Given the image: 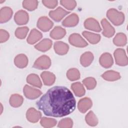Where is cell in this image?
<instances>
[{
	"label": "cell",
	"mask_w": 128,
	"mask_h": 128,
	"mask_svg": "<svg viewBox=\"0 0 128 128\" xmlns=\"http://www.w3.org/2000/svg\"><path fill=\"white\" fill-rule=\"evenodd\" d=\"M36 104L47 116L62 117L75 110L76 102L70 90L62 86H56L49 89Z\"/></svg>",
	"instance_id": "obj_1"
},
{
	"label": "cell",
	"mask_w": 128,
	"mask_h": 128,
	"mask_svg": "<svg viewBox=\"0 0 128 128\" xmlns=\"http://www.w3.org/2000/svg\"><path fill=\"white\" fill-rule=\"evenodd\" d=\"M106 16L108 20L115 26L121 25L124 20V15L116 9L110 8L106 12Z\"/></svg>",
	"instance_id": "obj_2"
},
{
	"label": "cell",
	"mask_w": 128,
	"mask_h": 128,
	"mask_svg": "<svg viewBox=\"0 0 128 128\" xmlns=\"http://www.w3.org/2000/svg\"><path fill=\"white\" fill-rule=\"evenodd\" d=\"M114 56L116 64L120 66L128 65V58L125 50L122 48H118L114 52Z\"/></svg>",
	"instance_id": "obj_3"
},
{
	"label": "cell",
	"mask_w": 128,
	"mask_h": 128,
	"mask_svg": "<svg viewBox=\"0 0 128 128\" xmlns=\"http://www.w3.org/2000/svg\"><path fill=\"white\" fill-rule=\"evenodd\" d=\"M51 65L50 58L46 55L42 56L39 57L34 62V68L39 70H44L50 68Z\"/></svg>",
	"instance_id": "obj_4"
},
{
	"label": "cell",
	"mask_w": 128,
	"mask_h": 128,
	"mask_svg": "<svg viewBox=\"0 0 128 128\" xmlns=\"http://www.w3.org/2000/svg\"><path fill=\"white\" fill-rule=\"evenodd\" d=\"M68 40L71 44L76 47L84 48L88 45V42L78 34H70Z\"/></svg>",
	"instance_id": "obj_5"
},
{
	"label": "cell",
	"mask_w": 128,
	"mask_h": 128,
	"mask_svg": "<svg viewBox=\"0 0 128 128\" xmlns=\"http://www.w3.org/2000/svg\"><path fill=\"white\" fill-rule=\"evenodd\" d=\"M23 92L24 96L31 100L37 98L42 94V92L40 90L33 88L28 85H26L24 86Z\"/></svg>",
	"instance_id": "obj_6"
},
{
	"label": "cell",
	"mask_w": 128,
	"mask_h": 128,
	"mask_svg": "<svg viewBox=\"0 0 128 128\" xmlns=\"http://www.w3.org/2000/svg\"><path fill=\"white\" fill-rule=\"evenodd\" d=\"M54 23L46 16H42L37 22L38 28L44 32L48 31L52 27Z\"/></svg>",
	"instance_id": "obj_7"
},
{
	"label": "cell",
	"mask_w": 128,
	"mask_h": 128,
	"mask_svg": "<svg viewBox=\"0 0 128 128\" xmlns=\"http://www.w3.org/2000/svg\"><path fill=\"white\" fill-rule=\"evenodd\" d=\"M70 12H68L61 7H58L54 10H51L49 12L50 16L56 22H60L66 14H70Z\"/></svg>",
	"instance_id": "obj_8"
},
{
	"label": "cell",
	"mask_w": 128,
	"mask_h": 128,
	"mask_svg": "<svg viewBox=\"0 0 128 128\" xmlns=\"http://www.w3.org/2000/svg\"><path fill=\"white\" fill-rule=\"evenodd\" d=\"M28 13L24 10L18 11L14 16L15 22L18 25H23L27 24L28 22Z\"/></svg>",
	"instance_id": "obj_9"
},
{
	"label": "cell",
	"mask_w": 128,
	"mask_h": 128,
	"mask_svg": "<svg viewBox=\"0 0 128 128\" xmlns=\"http://www.w3.org/2000/svg\"><path fill=\"white\" fill-rule=\"evenodd\" d=\"M84 26L86 29L96 32H100L102 30L98 22L96 19L92 18L86 20L84 22Z\"/></svg>",
	"instance_id": "obj_10"
},
{
	"label": "cell",
	"mask_w": 128,
	"mask_h": 128,
	"mask_svg": "<svg viewBox=\"0 0 128 128\" xmlns=\"http://www.w3.org/2000/svg\"><path fill=\"white\" fill-rule=\"evenodd\" d=\"M101 24L104 29L102 34L104 36L110 38L114 35L115 33L114 28L106 18H103L102 20Z\"/></svg>",
	"instance_id": "obj_11"
},
{
	"label": "cell",
	"mask_w": 128,
	"mask_h": 128,
	"mask_svg": "<svg viewBox=\"0 0 128 128\" xmlns=\"http://www.w3.org/2000/svg\"><path fill=\"white\" fill-rule=\"evenodd\" d=\"M42 114L34 108H30L26 112V118L31 122H36L40 118Z\"/></svg>",
	"instance_id": "obj_12"
},
{
	"label": "cell",
	"mask_w": 128,
	"mask_h": 128,
	"mask_svg": "<svg viewBox=\"0 0 128 128\" xmlns=\"http://www.w3.org/2000/svg\"><path fill=\"white\" fill-rule=\"evenodd\" d=\"M92 106V102L89 98H84L80 99L78 104V110L82 113H85Z\"/></svg>",
	"instance_id": "obj_13"
},
{
	"label": "cell",
	"mask_w": 128,
	"mask_h": 128,
	"mask_svg": "<svg viewBox=\"0 0 128 128\" xmlns=\"http://www.w3.org/2000/svg\"><path fill=\"white\" fill-rule=\"evenodd\" d=\"M100 64L104 68H109L112 66L114 60L112 55L108 52L102 54L99 60Z\"/></svg>",
	"instance_id": "obj_14"
},
{
	"label": "cell",
	"mask_w": 128,
	"mask_h": 128,
	"mask_svg": "<svg viewBox=\"0 0 128 128\" xmlns=\"http://www.w3.org/2000/svg\"><path fill=\"white\" fill-rule=\"evenodd\" d=\"M13 12L10 7L4 6L0 10V23L6 22L12 18Z\"/></svg>",
	"instance_id": "obj_15"
},
{
	"label": "cell",
	"mask_w": 128,
	"mask_h": 128,
	"mask_svg": "<svg viewBox=\"0 0 128 128\" xmlns=\"http://www.w3.org/2000/svg\"><path fill=\"white\" fill-rule=\"evenodd\" d=\"M79 18L76 14H72L66 17L62 22V25L66 27H72L76 26L78 22Z\"/></svg>",
	"instance_id": "obj_16"
},
{
	"label": "cell",
	"mask_w": 128,
	"mask_h": 128,
	"mask_svg": "<svg viewBox=\"0 0 128 128\" xmlns=\"http://www.w3.org/2000/svg\"><path fill=\"white\" fill-rule=\"evenodd\" d=\"M54 48L56 53L59 55L66 54L68 52L69 50V46L68 44L61 41L55 42L54 44Z\"/></svg>",
	"instance_id": "obj_17"
},
{
	"label": "cell",
	"mask_w": 128,
	"mask_h": 128,
	"mask_svg": "<svg viewBox=\"0 0 128 128\" xmlns=\"http://www.w3.org/2000/svg\"><path fill=\"white\" fill-rule=\"evenodd\" d=\"M42 37V34L36 28L32 29L30 32L27 38V42L30 44L38 42Z\"/></svg>",
	"instance_id": "obj_18"
},
{
	"label": "cell",
	"mask_w": 128,
	"mask_h": 128,
	"mask_svg": "<svg viewBox=\"0 0 128 128\" xmlns=\"http://www.w3.org/2000/svg\"><path fill=\"white\" fill-rule=\"evenodd\" d=\"M41 78L43 80L44 84L46 86H51L55 82V75L50 72L44 71L41 74Z\"/></svg>",
	"instance_id": "obj_19"
},
{
	"label": "cell",
	"mask_w": 128,
	"mask_h": 128,
	"mask_svg": "<svg viewBox=\"0 0 128 128\" xmlns=\"http://www.w3.org/2000/svg\"><path fill=\"white\" fill-rule=\"evenodd\" d=\"M66 34V30L64 28L59 26H56L50 32V35L53 39L59 40L64 38Z\"/></svg>",
	"instance_id": "obj_20"
},
{
	"label": "cell",
	"mask_w": 128,
	"mask_h": 128,
	"mask_svg": "<svg viewBox=\"0 0 128 128\" xmlns=\"http://www.w3.org/2000/svg\"><path fill=\"white\" fill-rule=\"evenodd\" d=\"M14 62L18 68H22L27 66L28 64V58L24 54H19L15 57Z\"/></svg>",
	"instance_id": "obj_21"
},
{
	"label": "cell",
	"mask_w": 128,
	"mask_h": 128,
	"mask_svg": "<svg viewBox=\"0 0 128 128\" xmlns=\"http://www.w3.org/2000/svg\"><path fill=\"white\" fill-rule=\"evenodd\" d=\"M52 41L48 38H44L34 46V48L39 51L45 52L50 49L52 46Z\"/></svg>",
	"instance_id": "obj_22"
},
{
	"label": "cell",
	"mask_w": 128,
	"mask_h": 128,
	"mask_svg": "<svg viewBox=\"0 0 128 128\" xmlns=\"http://www.w3.org/2000/svg\"><path fill=\"white\" fill-rule=\"evenodd\" d=\"M94 60V55L90 52H86L80 56V62L81 64L86 67L89 66Z\"/></svg>",
	"instance_id": "obj_23"
},
{
	"label": "cell",
	"mask_w": 128,
	"mask_h": 128,
	"mask_svg": "<svg viewBox=\"0 0 128 128\" xmlns=\"http://www.w3.org/2000/svg\"><path fill=\"white\" fill-rule=\"evenodd\" d=\"M82 34L90 44H96L100 40V36L98 34L84 31L82 32Z\"/></svg>",
	"instance_id": "obj_24"
},
{
	"label": "cell",
	"mask_w": 128,
	"mask_h": 128,
	"mask_svg": "<svg viewBox=\"0 0 128 128\" xmlns=\"http://www.w3.org/2000/svg\"><path fill=\"white\" fill-rule=\"evenodd\" d=\"M102 77L106 80L115 81L120 78V75L117 72L110 70L104 72L102 75Z\"/></svg>",
	"instance_id": "obj_25"
},
{
	"label": "cell",
	"mask_w": 128,
	"mask_h": 128,
	"mask_svg": "<svg viewBox=\"0 0 128 128\" xmlns=\"http://www.w3.org/2000/svg\"><path fill=\"white\" fill-rule=\"evenodd\" d=\"M26 82L28 83L39 88L42 86V83L39 76L34 74H29L26 78Z\"/></svg>",
	"instance_id": "obj_26"
},
{
	"label": "cell",
	"mask_w": 128,
	"mask_h": 128,
	"mask_svg": "<svg viewBox=\"0 0 128 128\" xmlns=\"http://www.w3.org/2000/svg\"><path fill=\"white\" fill-rule=\"evenodd\" d=\"M71 88L77 96H82L85 94V89L83 85L80 82H76L72 84Z\"/></svg>",
	"instance_id": "obj_27"
},
{
	"label": "cell",
	"mask_w": 128,
	"mask_h": 128,
	"mask_svg": "<svg viewBox=\"0 0 128 128\" xmlns=\"http://www.w3.org/2000/svg\"><path fill=\"white\" fill-rule=\"evenodd\" d=\"M24 101L22 96L18 94H12L10 98V105L14 108H18L20 106Z\"/></svg>",
	"instance_id": "obj_28"
},
{
	"label": "cell",
	"mask_w": 128,
	"mask_h": 128,
	"mask_svg": "<svg viewBox=\"0 0 128 128\" xmlns=\"http://www.w3.org/2000/svg\"><path fill=\"white\" fill-rule=\"evenodd\" d=\"M114 44L118 46H122L126 44V36L124 33H118L113 39Z\"/></svg>",
	"instance_id": "obj_29"
},
{
	"label": "cell",
	"mask_w": 128,
	"mask_h": 128,
	"mask_svg": "<svg viewBox=\"0 0 128 128\" xmlns=\"http://www.w3.org/2000/svg\"><path fill=\"white\" fill-rule=\"evenodd\" d=\"M86 121L90 126H96L98 124V119L92 111L89 112L86 116Z\"/></svg>",
	"instance_id": "obj_30"
},
{
	"label": "cell",
	"mask_w": 128,
	"mask_h": 128,
	"mask_svg": "<svg viewBox=\"0 0 128 128\" xmlns=\"http://www.w3.org/2000/svg\"><path fill=\"white\" fill-rule=\"evenodd\" d=\"M68 78L71 81H74L80 78V72L79 70L75 68L68 70L66 72Z\"/></svg>",
	"instance_id": "obj_31"
},
{
	"label": "cell",
	"mask_w": 128,
	"mask_h": 128,
	"mask_svg": "<svg viewBox=\"0 0 128 128\" xmlns=\"http://www.w3.org/2000/svg\"><path fill=\"white\" fill-rule=\"evenodd\" d=\"M57 123L56 120L54 118L43 117L41 118L40 124L44 128H51L55 126Z\"/></svg>",
	"instance_id": "obj_32"
},
{
	"label": "cell",
	"mask_w": 128,
	"mask_h": 128,
	"mask_svg": "<svg viewBox=\"0 0 128 128\" xmlns=\"http://www.w3.org/2000/svg\"><path fill=\"white\" fill-rule=\"evenodd\" d=\"M38 5V2L34 0H26L22 2L23 7L28 10H34L37 8Z\"/></svg>",
	"instance_id": "obj_33"
},
{
	"label": "cell",
	"mask_w": 128,
	"mask_h": 128,
	"mask_svg": "<svg viewBox=\"0 0 128 128\" xmlns=\"http://www.w3.org/2000/svg\"><path fill=\"white\" fill-rule=\"evenodd\" d=\"M29 30V28L26 26L19 27L16 28L15 31V36L20 39L24 38Z\"/></svg>",
	"instance_id": "obj_34"
},
{
	"label": "cell",
	"mask_w": 128,
	"mask_h": 128,
	"mask_svg": "<svg viewBox=\"0 0 128 128\" xmlns=\"http://www.w3.org/2000/svg\"><path fill=\"white\" fill-rule=\"evenodd\" d=\"M82 83L88 90H92L96 85V80L94 78L92 77H88L84 78L82 80Z\"/></svg>",
	"instance_id": "obj_35"
},
{
	"label": "cell",
	"mask_w": 128,
	"mask_h": 128,
	"mask_svg": "<svg viewBox=\"0 0 128 128\" xmlns=\"http://www.w3.org/2000/svg\"><path fill=\"white\" fill-rule=\"evenodd\" d=\"M73 122L70 118H66L62 119L58 124V127L61 128H70L72 126Z\"/></svg>",
	"instance_id": "obj_36"
},
{
	"label": "cell",
	"mask_w": 128,
	"mask_h": 128,
	"mask_svg": "<svg viewBox=\"0 0 128 128\" xmlns=\"http://www.w3.org/2000/svg\"><path fill=\"white\" fill-rule=\"evenodd\" d=\"M60 4L69 10H72L76 6L75 0H60Z\"/></svg>",
	"instance_id": "obj_37"
},
{
	"label": "cell",
	"mask_w": 128,
	"mask_h": 128,
	"mask_svg": "<svg viewBox=\"0 0 128 128\" xmlns=\"http://www.w3.org/2000/svg\"><path fill=\"white\" fill-rule=\"evenodd\" d=\"M10 35L7 31L1 29L0 30V42L1 43L6 42L9 38Z\"/></svg>",
	"instance_id": "obj_38"
},
{
	"label": "cell",
	"mask_w": 128,
	"mask_h": 128,
	"mask_svg": "<svg viewBox=\"0 0 128 128\" xmlns=\"http://www.w3.org/2000/svg\"><path fill=\"white\" fill-rule=\"evenodd\" d=\"M42 4L46 7L49 8H54L58 4L57 0H42Z\"/></svg>",
	"instance_id": "obj_39"
},
{
	"label": "cell",
	"mask_w": 128,
	"mask_h": 128,
	"mask_svg": "<svg viewBox=\"0 0 128 128\" xmlns=\"http://www.w3.org/2000/svg\"><path fill=\"white\" fill-rule=\"evenodd\" d=\"M0 105H1V109H2V111H1V114H2V104H1Z\"/></svg>",
	"instance_id": "obj_40"
}]
</instances>
